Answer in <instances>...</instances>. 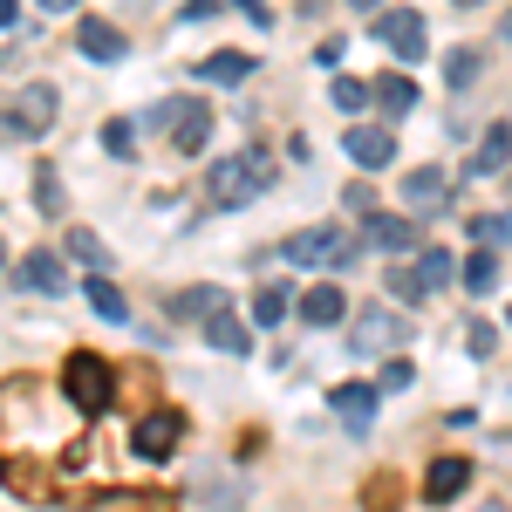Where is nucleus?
Here are the masks:
<instances>
[{"label": "nucleus", "mask_w": 512, "mask_h": 512, "mask_svg": "<svg viewBox=\"0 0 512 512\" xmlns=\"http://www.w3.org/2000/svg\"><path fill=\"white\" fill-rule=\"evenodd\" d=\"M205 185H212V205H246V198H260L274 185V158L253 144V151H239V158H219Z\"/></svg>", "instance_id": "obj_1"}, {"label": "nucleus", "mask_w": 512, "mask_h": 512, "mask_svg": "<svg viewBox=\"0 0 512 512\" xmlns=\"http://www.w3.org/2000/svg\"><path fill=\"white\" fill-rule=\"evenodd\" d=\"M390 294H396V301H424V280H417V267H390Z\"/></svg>", "instance_id": "obj_31"}, {"label": "nucleus", "mask_w": 512, "mask_h": 512, "mask_svg": "<svg viewBox=\"0 0 512 512\" xmlns=\"http://www.w3.org/2000/svg\"><path fill=\"white\" fill-rule=\"evenodd\" d=\"M512 164V123H492L485 137H478L472 151V178H492V171H506Z\"/></svg>", "instance_id": "obj_17"}, {"label": "nucleus", "mask_w": 512, "mask_h": 512, "mask_svg": "<svg viewBox=\"0 0 512 512\" xmlns=\"http://www.w3.org/2000/svg\"><path fill=\"white\" fill-rule=\"evenodd\" d=\"M376 103H383L390 117H410V110H417V82L410 76H383L376 82Z\"/></svg>", "instance_id": "obj_22"}, {"label": "nucleus", "mask_w": 512, "mask_h": 512, "mask_svg": "<svg viewBox=\"0 0 512 512\" xmlns=\"http://www.w3.org/2000/svg\"><path fill=\"white\" fill-rule=\"evenodd\" d=\"M465 485H472V465H465V458H431V472H424V499L451 506Z\"/></svg>", "instance_id": "obj_14"}, {"label": "nucleus", "mask_w": 512, "mask_h": 512, "mask_svg": "<svg viewBox=\"0 0 512 512\" xmlns=\"http://www.w3.org/2000/svg\"><path fill=\"white\" fill-rule=\"evenodd\" d=\"M164 117H171V144H178V158H198L205 137H212V110H205V103H171Z\"/></svg>", "instance_id": "obj_9"}, {"label": "nucleus", "mask_w": 512, "mask_h": 512, "mask_svg": "<svg viewBox=\"0 0 512 512\" xmlns=\"http://www.w3.org/2000/svg\"><path fill=\"white\" fill-rule=\"evenodd\" d=\"M205 342H212L219 355H246L253 349V328H246L233 308H212V315H205Z\"/></svg>", "instance_id": "obj_15"}, {"label": "nucleus", "mask_w": 512, "mask_h": 512, "mask_svg": "<svg viewBox=\"0 0 512 512\" xmlns=\"http://www.w3.org/2000/svg\"><path fill=\"white\" fill-rule=\"evenodd\" d=\"M376 390H410V362H403V355L383 369V383H376Z\"/></svg>", "instance_id": "obj_33"}, {"label": "nucleus", "mask_w": 512, "mask_h": 512, "mask_svg": "<svg viewBox=\"0 0 512 512\" xmlns=\"http://www.w3.org/2000/svg\"><path fill=\"white\" fill-rule=\"evenodd\" d=\"M178 437H185V410H151V417H137L130 451H137V458H171Z\"/></svg>", "instance_id": "obj_7"}, {"label": "nucleus", "mask_w": 512, "mask_h": 512, "mask_svg": "<svg viewBox=\"0 0 512 512\" xmlns=\"http://www.w3.org/2000/svg\"><path fill=\"white\" fill-rule=\"evenodd\" d=\"M103 151H110V158H130V151H137V130H130V123H103Z\"/></svg>", "instance_id": "obj_30"}, {"label": "nucleus", "mask_w": 512, "mask_h": 512, "mask_svg": "<svg viewBox=\"0 0 512 512\" xmlns=\"http://www.w3.org/2000/svg\"><path fill=\"white\" fill-rule=\"evenodd\" d=\"M362 246H376V253H410V246H417V219H410V212H362Z\"/></svg>", "instance_id": "obj_8"}, {"label": "nucleus", "mask_w": 512, "mask_h": 512, "mask_svg": "<svg viewBox=\"0 0 512 512\" xmlns=\"http://www.w3.org/2000/svg\"><path fill=\"white\" fill-rule=\"evenodd\" d=\"M69 253H76L89 274H110V246H103L96 233H69Z\"/></svg>", "instance_id": "obj_25"}, {"label": "nucleus", "mask_w": 512, "mask_h": 512, "mask_svg": "<svg viewBox=\"0 0 512 512\" xmlns=\"http://www.w3.org/2000/svg\"><path fill=\"white\" fill-rule=\"evenodd\" d=\"M465 342H472V355H492V342H499V335H492L485 321H472V328H465Z\"/></svg>", "instance_id": "obj_34"}, {"label": "nucleus", "mask_w": 512, "mask_h": 512, "mask_svg": "<svg viewBox=\"0 0 512 512\" xmlns=\"http://www.w3.org/2000/svg\"><path fill=\"white\" fill-rule=\"evenodd\" d=\"M328 96H335V110H342V117H355L376 89H369V82H355V76H335V89H328Z\"/></svg>", "instance_id": "obj_26"}, {"label": "nucleus", "mask_w": 512, "mask_h": 512, "mask_svg": "<svg viewBox=\"0 0 512 512\" xmlns=\"http://www.w3.org/2000/svg\"><path fill=\"white\" fill-rule=\"evenodd\" d=\"M0 267H7V246H0Z\"/></svg>", "instance_id": "obj_41"}, {"label": "nucleus", "mask_w": 512, "mask_h": 512, "mask_svg": "<svg viewBox=\"0 0 512 512\" xmlns=\"http://www.w3.org/2000/svg\"><path fill=\"white\" fill-rule=\"evenodd\" d=\"M76 48L89 55V62H123V48H130V41H123V28H110V21H82Z\"/></svg>", "instance_id": "obj_16"}, {"label": "nucleus", "mask_w": 512, "mask_h": 512, "mask_svg": "<svg viewBox=\"0 0 512 512\" xmlns=\"http://www.w3.org/2000/svg\"><path fill=\"white\" fill-rule=\"evenodd\" d=\"M7 123H14V137H48V123H55V82H28L7 103Z\"/></svg>", "instance_id": "obj_5"}, {"label": "nucleus", "mask_w": 512, "mask_h": 512, "mask_svg": "<svg viewBox=\"0 0 512 512\" xmlns=\"http://www.w3.org/2000/svg\"><path fill=\"white\" fill-rule=\"evenodd\" d=\"M233 7H246V21H260V28H274V7H267V0H233Z\"/></svg>", "instance_id": "obj_35"}, {"label": "nucleus", "mask_w": 512, "mask_h": 512, "mask_svg": "<svg viewBox=\"0 0 512 512\" xmlns=\"http://www.w3.org/2000/svg\"><path fill=\"white\" fill-rule=\"evenodd\" d=\"M21 287H35V294H69V267H62L48 246H35V253H21Z\"/></svg>", "instance_id": "obj_11"}, {"label": "nucleus", "mask_w": 512, "mask_h": 512, "mask_svg": "<svg viewBox=\"0 0 512 512\" xmlns=\"http://www.w3.org/2000/svg\"><path fill=\"white\" fill-rule=\"evenodd\" d=\"M349 349H355V355L403 349V315H390V308H369V315H355V321H349Z\"/></svg>", "instance_id": "obj_6"}, {"label": "nucleus", "mask_w": 512, "mask_h": 512, "mask_svg": "<svg viewBox=\"0 0 512 512\" xmlns=\"http://www.w3.org/2000/svg\"><path fill=\"white\" fill-rule=\"evenodd\" d=\"M506 35H512V14H506Z\"/></svg>", "instance_id": "obj_42"}, {"label": "nucleus", "mask_w": 512, "mask_h": 512, "mask_svg": "<svg viewBox=\"0 0 512 512\" xmlns=\"http://www.w3.org/2000/svg\"><path fill=\"white\" fill-rule=\"evenodd\" d=\"M35 205L41 212H62V178L55 171H35Z\"/></svg>", "instance_id": "obj_32"}, {"label": "nucleus", "mask_w": 512, "mask_h": 512, "mask_svg": "<svg viewBox=\"0 0 512 512\" xmlns=\"http://www.w3.org/2000/svg\"><path fill=\"white\" fill-rule=\"evenodd\" d=\"M403 205H410V212H437V205H444V171H437V164H417V171L403 178Z\"/></svg>", "instance_id": "obj_18"}, {"label": "nucleus", "mask_w": 512, "mask_h": 512, "mask_svg": "<svg viewBox=\"0 0 512 512\" xmlns=\"http://www.w3.org/2000/svg\"><path fill=\"white\" fill-rule=\"evenodd\" d=\"M253 321H260V328L287 321V287H260V294H253Z\"/></svg>", "instance_id": "obj_28"}, {"label": "nucleus", "mask_w": 512, "mask_h": 512, "mask_svg": "<svg viewBox=\"0 0 512 512\" xmlns=\"http://www.w3.org/2000/svg\"><path fill=\"white\" fill-rule=\"evenodd\" d=\"M21 21V0H0V28H14Z\"/></svg>", "instance_id": "obj_37"}, {"label": "nucleus", "mask_w": 512, "mask_h": 512, "mask_svg": "<svg viewBox=\"0 0 512 512\" xmlns=\"http://www.w3.org/2000/svg\"><path fill=\"white\" fill-rule=\"evenodd\" d=\"M62 390H69V403H82V410H110V396H117L110 362H103L96 349H76L69 362H62Z\"/></svg>", "instance_id": "obj_2"}, {"label": "nucleus", "mask_w": 512, "mask_h": 512, "mask_svg": "<svg viewBox=\"0 0 512 512\" xmlns=\"http://www.w3.org/2000/svg\"><path fill=\"white\" fill-rule=\"evenodd\" d=\"M472 239L485 246V253H492V246H506V239H512V212H478V219H472Z\"/></svg>", "instance_id": "obj_24"}, {"label": "nucleus", "mask_w": 512, "mask_h": 512, "mask_svg": "<svg viewBox=\"0 0 512 512\" xmlns=\"http://www.w3.org/2000/svg\"><path fill=\"white\" fill-rule=\"evenodd\" d=\"M342 315H349V294H342L335 280H321V287L301 294V321H308V328H335Z\"/></svg>", "instance_id": "obj_13"}, {"label": "nucleus", "mask_w": 512, "mask_h": 512, "mask_svg": "<svg viewBox=\"0 0 512 512\" xmlns=\"http://www.w3.org/2000/svg\"><path fill=\"white\" fill-rule=\"evenodd\" d=\"M82 294H89V308H96L103 321H130V301L117 294V280H110V274H89V280H82Z\"/></svg>", "instance_id": "obj_20"}, {"label": "nucleus", "mask_w": 512, "mask_h": 512, "mask_svg": "<svg viewBox=\"0 0 512 512\" xmlns=\"http://www.w3.org/2000/svg\"><path fill=\"white\" fill-rule=\"evenodd\" d=\"M219 7H226V0H185V21H212Z\"/></svg>", "instance_id": "obj_36"}, {"label": "nucleus", "mask_w": 512, "mask_h": 512, "mask_svg": "<svg viewBox=\"0 0 512 512\" xmlns=\"http://www.w3.org/2000/svg\"><path fill=\"white\" fill-rule=\"evenodd\" d=\"M171 308H178V321H205L212 308H226V294H219V287H185Z\"/></svg>", "instance_id": "obj_23"}, {"label": "nucleus", "mask_w": 512, "mask_h": 512, "mask_svg": "<svg viewBox=\"0 0 512 512\" xmlns=\"http://www.w3.org/2000/svg\"><path fill=\"white\" fill-rule=\"evenodd\" d=\"M444 82H451V89H472V82H478V48H451V62H444Z\"/></svg>", "instance_id": "obj_27"}, {"label": "nucleus", "mask_w": 512, "mask_h": 512, "mask_svg": "<svg viewBox=\"0 0 512 512\" xmlns=\"http://www.w3.org/2000/svg\"><path fill=\"white\" fill-rule=\"evenodd\" d=\"M376 35H383V48H390V55H403V69H410V62H424V48H431L424 14H417V7H390V14L376 21Z\"/></svg>", "instance_id": "obj_3"}, {"label": "nucleus", "mask_w": 512, "mask_h": 512, "mask_svg": "<svg viewBox=\"0 0 512 512\" xmlns=\"http://www.w3.org/2000/svg\"><path fill=\"white\" fill-rule=\"evenodd\" d=\"M294 267H342L349 260V233H335V226H308V233H294L280 246Z\"/></svg>", "instance_id": "obj_4"}, {"label": "nucleus", "mask_w": 512, "mask_h": 512, "mask_svg": "<svg viewBox=\"0 0 512 512\" xmlns=\"http://www.w3.org/2000/svg\"><path fill=\"white\" fill-rule=\"evenodd\" d=\"M41 7H48V14H69V7H76V0H41Z\"/></svg>", "instance_id": "obj_38"}, {"label": "nucleus", "mask_w": 512, "mask_h": 512, "mask_svg": "<svg viewBox=\"0 0 512 512\" xmlns=\"http://www.w3.org/2000/svg\"><path fill=\"white\" fill-rule=\"evenodd\" d=\"M349 7H383V0H349Z\"/></svg>", "instance_id": "obj_39"}, {"label": "nucleus", "mask_w": 512, "mask_h": 512, "mask_svg": "<svg viewBox=\"0 0 512 512\" xmlns=\"http://www.w3.org/2000/svg\"><path fill=\"white\" fill-rule=\"evenodd\" d=\"M253 69H260V62H253V55H239V48H219V55H205V62H198V76H205V82H246Z\"/></svg>", "instance_id": "obj_19"}, {"label": "nucleus", "mask_w": 512, "mask_h": 512, "mask_svg": "<svg viewBox=\"0 0 512 512\" xmlns=\"http://www.w3.org/2000/svg\"><path fill=\"white\" fill-rule=\"evenodd\" d=\"M451 7H478V0H451Z\"/></svg>", "instance_id": "obj_40"}, {"label": "nucleus", "mask_w": 512, "mask_h": 512, "mask_svg": "<svg viewBox=\"0 0 512 512\" xmlns=\"http://www.w3.org/2000/svg\"><path fill=\"white\" fill-rule=\"evenodd\" d=\"M417 280H424V294H437V287L458 280V260H451L444 246H431V253H417Z\"/></svg>", "instance_id": "obj_21"}, {"label": "nucleus", "mask_w": 512, "mask_h": 512, "mask_svg": "<svg viewBox=\"0 0 512 512\" xmlns=\"http://www.w3.org/2000/svg\"><path fill=\"white\" fill-rule=\"evenodd\" d=\"M342 151H349L362 171H383V164L396 158V137L390 130H369V123H349V130H342Z\"/></svg>", "instance_id": "obj_10"}, {"label": "nucleus", "mask_w": 512, "mask_h": 512, "mask_svg": "<svg viewBox=\"0 0 512 512\" xmlns=\"http://www.w3.org/2000/svg\"><path fill=\"white\" fill-rule=\"evenodd\" d=\"M376 396H383V390H369V383H335V390H328V403H335V417H342L349 431H369Z\"/></svg>", "instance_id": "obj_12"}, {"label": "nucleus", "mask_w": 512, "mask_h": 512, "mask_svg": "<svg viewBox=\"0 0 512 512\" xmlns=\"http://www.w3.org/2000/svg\"><path fill=\"white\" fill-rule=\"evenodd\" d=\"M465 287H472V294H492V287H499V260H492V253H472V260H465Z\"/></svg>", "instance_id": "obj_29"}]
</instances>
